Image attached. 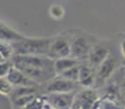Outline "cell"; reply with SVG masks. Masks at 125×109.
Wrapping results in <instances>:
<instances>
[{"label":"cell","mask_w":125,"mask_h":109,"mask_svg":"<svg viewBox=\"0 0 125 109\" xmlns=\"http://www.w3.org/2000/svg\"><path fill=\"white\" fill-rule=\"evenodd\" d=\"M52 38H28L24 37L11 43L14 55H44L48 56Z\"/></svg>","instance_id":"obj_1"},{"label":"cell","mask_w":125,"mask_h":109,"mask_svg":"<svg viewBox=\"0 0 125 109\" xmlns=\"http://www.w3.org/2000/svg\"><path fill=\"white\" fill-rule=\"evenodd\" d=\"M72 106L78 109H98L101 107V100L97 92L89 87L76 94Z\"/></svg>","instance_id":"obj_2"},{"label":"cell","mask_w":125,"mask_h":109,"mask_svg":"<svg viewBox=\"0 0 125 109\" xmlns=\"http://www.w3.org/2000/svg\"><path fill=\"white\" fill-rule=\"evenodd\" d=\"M78 82L70 81L64 77L56 75L46 82L44 85V91L46 94L50 93H68V92H74L77 89L78 87Z\"/></svg>","instance_id":"obj_3"},{"label":"cell","mask_w":125,"mask_h":109,"mask_svg":"<svg viewBox=\"0 0 125 109\" xmlns=\"http://www.w3.org/2000/svg\"><path fill=\"white\" fill-rule=\"evenodd\" d=\"M117 65H119V61L116 60V58L109 54V56L103 60L102 63L96 69L95 84L97 83V85H102V84L107 83V81L117 69Z\"/></svg>","instance_id":"obj_4"},{"label":"cell","mask_w":125,"mask_h":109,"mask_svg":"<svg viewBox=\"0 0 125 109\" xmlns=\"http://www.w3.org/2000/svg\"><path fill=\"white\" fill-rule=\"evenodd\" d=\"M76 94L74 92L68 93H50L46 94L45 98L51 106L57 109H70L73 105Z\"/></svg>","instance_id":"obj_5"},{"label":"cell","mask_w":125,"mask_h":109,"mask_svg":"<svg viewBox=\"0 0 125 109\" xmlns=\"http://www.w3.org/2000/svg\"><path fill=\"white\" fill-rule=\"evenodd\" d=\"M71 56V44L66 38L64 37H57L52 39L50 44L48 57L51 59L57 60L60 58L70 57Z\"/></svg>","instance_id":"obj_6"},{"label":"cell","mask_w":125,"mask_h":109,"mask_svg":"<svg viewBox=\"0 0 125 109\" xmlns=\"http://www.w3.org/2000/svg\"><path fill=\"white\" fill-rule=\"evenodd\" d=\"M70 44H71V57L76 58L78 60L87 58L93 48L88 39H86L83 36H77L73 38Z\"/></svg>","instance_id":"obj_7"},{"label":"cell","mask_w":125,"mask_h":109,"mask_svg":"<svg viewBox=\"0 0 125 109\" xmlns=\"http://www.w3.org/2000/svg\"><path fill=\"white\" fill-rule=\"evenodd\" d=\"M6 77L9 80V82H10L14 87H18V86H36V85H38V83H36L35 81H33L32 79H30L26 74H24L20 69L15 68L14 65H12V68L10 69L8 75H7Z\"/></svg>","instance_id":"obj_8"},{"label":"cell","mask_w":125,"mask_h":109,"mask_svg":"<svg viewBox=\"0 0 125 109\" xmlns=\"http://www.w3.org/2000/svg\"><path fill=\"white\" fill-rule=\"evenodd\" d=\"M96 82V69L88 62H84L80 65L78 74V84L85 88H89L95 85Z\"/></svg>","instance_id":"obj_9"},{"label":"cell","mask_w":125,"mask_h":109,"mask_svg":"<svg viewBox=\"0 0 125 109\" xmlns=\"http://www.w3.org/2000/svg\"><path fill=\"white\" fill-rule=\"evenodd\" d=\"M109 50L105 47L101 46H97V47H93L87 57V62L89 63L93 68L97 69L100 64L103 62V60L109 56Z\"/></svg>","instance_id":"obj_10"},{"label":"cell","mask_w":125,"mask_h":109,"mask_svg":"<svg viewBox=\"0 0 125 109\" xmlns=\"http://www.w3.org/2000/svg\"><path fill=\"white\" fill-rule=\"evenodd\" d=\"M23 37L24 36L22 34L18 33L13 28L9 27L8 25L0 22V40L8 42V43H14V42H18V40L22 39Z\"/></svg>","instance_id":"obj_11"},{"label":"cell","mask_w":125,"mask_h":109,"mask_svg":"<svg viewBox=\"0 0 125 109\" xmlns=\"http://www.w3.org/2000/svg\"><path fill=\"white\" fill-rule=\"evenodd\" d=\"M80 64V60L76 59L73 57H64V58H60V59L54 60V71H56L57 75L61 74L62 72H64L65 70L70 69L72 67Z\"/></svg>","instance_id":"obj_12"},{"label":"cell","mask_w":125,"mask_h":109,"mask_svg":"<svg viewBox=\"0 0 125 109\" xmlns=\"http://www.w3.org/2000/svg\"><path fill=\"white\" fill-rule=\"evenodd\" d=\"M0 54L6 60H11L14 56V49L12 44L0 40Z\"/></svg>","instance_id":"obj_13"},{"label":"cell","mask_w":125,"mask_h":109,"mask_svg":"<svg viewBox=\"0 0 125 109\" xmlns=\"http://www.w3.org/2000/svg\"><path fill=\"white\" fill-rule=\"evenodd\" d=\"M78 74H80V64L70 68V69L65 70V71L62 72L59 75L64 77V79H66V80H70V81L78 82Z\"/></svg>","instance_id":"obj_14"},{"label":"cell","mask_w":125,"mask_h":109,"mask_svg":"<svg viewBox=\"0 0 125 109\" xmlns=\"http://www.w3.org/2000/svg\"><path fill=\"white\" fill-rule=\"evenodd\" d=\"M36 97V94H28V95H22L19 97L12 98V104L14 108L15 107H25L31 100H33Z\"/></svg>","instance_id":"obj_15"},{"label":"cell","mask_w":125,"mask_h":109,"mask_svg":"<svg viewBox=\"0 0 125 109\" xmlns=\"http://www.w3.org/2000/svg\"><path fill=\"white\" fill-rule=\"evenodd\" d=\"M46 104V98L45 96H36V97L31 100L25 107H23L24 109H42Z\"/></svg>","instance_id":"obj_16"},{"label":"cell","mask_w":125,"mask_h":109,"mask_svg":"<svg viewBox=\"0 0 125 109\" xmlns=\"http://www.w3.org/2000/svg\"><path fill=\"white\" fill-rule=\"evenodd\" d=\"M14 86L9 82L7 77H0V94L2 95H11Z\"/></svg>","instance_id":"obj_17"},{"label":"cell","mask_w":125,"mask_h":109,"mask_svg":"<svg viewBox=\"0 0 125 109\" xmlns=\"http://www.w3.org/2000/svg\"><path fill=\"white\" fill-rule=\"evenodd\" d=\"M49 13H50V15H51L53 19H56V20H59V19L63 18L65 11H64V9L62 8L60 4H53V6L50 7Z\"/></svg>","instance_id":"obj_18"},{"label":"cell","mask_w":125,"mask_h":109,"mask_svg":"<svg viewBox=\"0 0 125 109\" xmlns=\"http://www.w3.org/2000/svg\"><path fill=\"white\" fill-rule=\"evenodd\" d=\"M12 65L13 64H12L11 60H4V61L0 62V77H6L8 75Z\"/></svg>","instance_id":"obj_19"},{"label":"cell","mask_w":125,"mask_h":109,"mask_svg":"<svg viewBox=\"0 0 125 109\" xmlns=\"http://www.w3.org/2000/svg\"><path fill=\"white\" fill-rule=\"evenodd\" d=\"M101 109H122L120 108L112 99H105L101 101Z\"/></svg>","instance_id":"obj_20"},{"label":"cell","mask_w":125,"mask_h":109,"mask_svg":"<svg viewBox=\"0 0 125 109\" xmlns=\"http://www.w3.org/2000/svg\"><path fill=\"white\" fill-rule=\"evenodd\" d=\"M120 49H121V52L123 55V57L125 58V39H123L120 44Z\"/></svg>","instance_id":"obj_21"},{"label":"cell","mask_w":125,"mask_h":109,"mask_svg":"<svg viewBox=\"0 0 125 109\" xmlns=\"http://www.w3.org/2000/svg\"><path fill=\"white\" fill-rule=\"evenodd\" d=\"M42 109H57V108H54L53 106H51L47 100H46V104H45V106H44V108Z\"/></svg>","instance_id":"obj_22"},{"label":"cell","mask_w":125,"mask_h":109,"mask_svg":"<svg viewBox=\"0 0 125 109\" xmlns=\"http://www.w3.org/2000/svg\"><path fill=\"white\" fill-rule=\"evenodd\" d=\"M4 60H6V59H4V58H3V57H2V55H1V54H0V62L4 61Z\"/></svg>","instance_id":"obj_23"},{"label":"cell","mask_w":125,"mask_h":109,"mask_svg":"<svg viewBox=\"0 0 125 109\" xmlns=\"http://www.w3.org/2000/svg\"><path fill=\"white\" fill-rule=\"evenodd\" d=\"M14 109H24V108H23V107H15Z\"/></svg>","instance_id":"obj_24"},{"label":"cell","mask_w":125,"mask_h":109,"mask_svg":"<svg viewBox=\"0 0 125 109\" xmlns=\"http://www.w3.org/2000/svg\"><path fill=\"white\" fill-rule=\"evenodd\" d=\"M124 74H125V73H124ZM124 80H125V77H124Z\"/></svg>","instance_id":"obj_25"}]
</instances>
